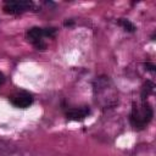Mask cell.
I'll use <instances>...</instances> for the list:
<instances>
[{
	"label": "cell",
	"mask_w": 156,
	"mask_h": 156,
	"mask_svg": "<svg viewBox=\"0 0 156 156\" xmlns=\"http://www.w3.org/2000/svg\"><path fill=\"white\" fill-rule=\"evenodd\" d=\"M30 5V1H6L4 5V12L10 15H18L27 11Z\"/></svg>",
	"instance_id": "6da1fadb"
},
{
	"label": "cell",
	"mask_w": 156,
	"mask_h": 156,
	"mask_svg": "<svg viewBox=\"0 0 156 156\" xmlns=\"http://www.w3.org/2000/svg\"><path fill=\"white\" fill-rule=\"evenodd\" d=\"M10 101L13 106L20 107V108H27L33 104V95L27 93V91H22L18 93L13 96L10 98Z\"/></svg>",
	"instance_id": "7a4b0ae2"
},
{
	"label": "cell",
	"mask_w": 156,
	"mask_h": 156,
	"mask_svg": "<svg viewBox=\"0 0 156 156\" xmlns=\"http://www.w3.org/2000/svg\"><path fill=\"white\" fill-rule=\"evenodd\" d=\"M43 37H44V29L39 28V27H33L30 29L27 30V39L35 46L38 44H40L43 41Z\"/></svg>",
	"instance_id": "3957f363"
},
{
	"label": "cell",
	"mask_w": 156,
	"mask_h": 156,
	"mask_svg": "<svg viewBox=\"0 0 156 156\" xmlns=\"http://www.w3.org/2000/svg\"><path fill=\"white\" fill-rule=\"evenodd\" d=\"M90 113L89 107H83V108H73L66 112L67 119L71 121H83L88 115Z\"/></svg>",
	"instance_id": "277c9868"
},
{
	"label": "cell",
	"mask_w": 156,
	"mask_h": 156,
	"mask_svg": "<svg viewBox=\"0 0 156 156\" xmlns=\"http://www.w3.org/2000/svg\"><path fill=\"white\" fill-rule=\"evenodd\" d=\"M141 116H143V119H144V123H145V124L151 121V118H152V116H154V112H152V107H151V105H150L149 102H145V101H144Z\"/></svg>",
	"instance_id": "5b68a950"
},
{
	"label": "cell",
	"mask_w": 156,
	"mask_h": 156,
	"mask_svg": "<svg viewBox=\"0 0 156 156\" xmlns=\"http://www.w3.org/2000/svg\"><path fill=\"white\" fill-rule=\"evenodd\" d=\"M154 83L152 82H150V80H147L146 83H145V85H144V89H143V93H141V99H143V101H145V99L147 98V95L154 90Z\"/></svg>",
	"instance_id": "8992f818"
},
{
	"label": "cell",
	"mask_w": 156,
	"mask_h": 156,
	"mask_svg": "<svg viewBox=\"0 0 156 156\" xmlns=\"http://www.w3.org/2000/svg\"><path fill=\"white\" fill-rule=\"evenodd\" d=\"M118 24H121L126 30H128V32H135V26L129 21V20H124V18H121L119 21H118Z\"/></svg>",
	"instance_id": "52a82bcc"
},
{
	"label": "cell",
	"mask_w": 156,
	"mask_h": 156,
	"mask_svg": "<svg viewBox=\"0 0 156 156\" xmlns=\"http://www.w3.org/2000/svg\"><path fill=\"white\" fill-rule=\"evenodd\" d=\"M44 29V37H54L55 35V32L56 29L55 28H43Z\"/></svg>",
	"instance_id": "ba28073f"
},
{
	"label": "cell",
	"mask_w": 156,
	"mask_h": 156,
	"mask_svg": "<svg viewBox=\"0 0 156 156\" xmlns=\"http://www.w3.org/2000/svg\"><path fill=\"white\" fill-rule=\"evenodd\" d=\"M144 67H145V69L149 71V72H155V71H156V66H155L154 63H151V62L144 63Z\"/></svg>",
	"instance_id": "9c48e42d"
},
{
	"label": "cell",
	"mask_w": 156,
	"mask_h": 156,
	"mask_svg": "<svg viewBox=\"0 0 156 156\" xmlns=\"http://www.w3.org/2000/svg\"><path fill=\"white\" fill-rule=\"evenodd\" d=\"M4 82H5V76H4V74L0 72V85H1Z\"/></svg>",
	"instance_id": "30bf717a"
}]
</instances>
